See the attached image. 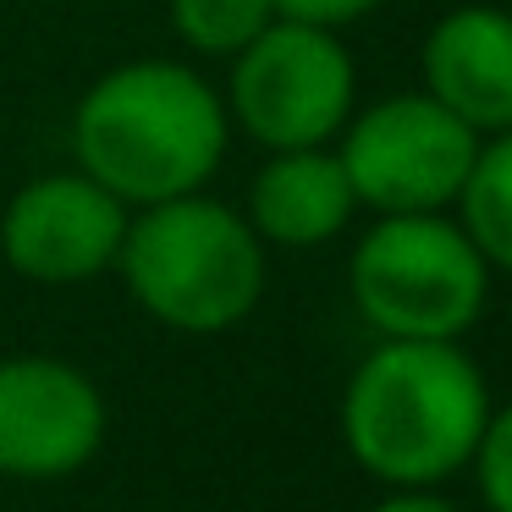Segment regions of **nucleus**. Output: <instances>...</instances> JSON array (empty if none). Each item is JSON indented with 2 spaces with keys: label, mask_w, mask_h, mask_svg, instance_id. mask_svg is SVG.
Wrapping results in <instances>:
<instances>
[{
  "label": "nucleus",
  "mask_w": 512,
  "mask_h": 512,
  "mask_svg": "<svg viewBox=\"0 0 512 512\" xmlns=\"http://www.w3.org/2000/svg\"><path fill=\"white\" fill-rule=\"evenodd\" d=\"M485 254L457 215H375L347 259L353 309L375 336L402 342H463L490 303Z\"/></svg>",
  "instance_id": "4"
},
{
  "label": "nucleus",
  "mask_w": 512,
  "mask_h": 512,
  "mask_svg": "<svg viewBox=\"0 0 512 512\" xmlns=\"http://www.w3.org/2000/svg\"><path fill=\"white\" fill-rule=\"evenodd\" d=\"M127 221L133 210L89 171H45L23 182L0 215V254L23 281L78 287L116 270Z\"/></svg>",
  "instance_id": "8"
},
{
  "label": "nucleus",
  "mask_w": 512,
  "mask_h": 512,
  "mask_svg": "<svg viewBox=\"0 0 512 512\" xmlns=\"http://www.w3.org/2000/svg\"><path fill=\"white\" fill-rule=\"evenodd\" d=\"M490 408V380L463 342L380 336L347 375L336 430L380 490H430L474 463Z\"/></svg>",
  "instance_id": "1"
},
{
  "label": "nucleus",
  "mask_w": 512,
  "mask_h": 512,
  "mask_svg": "<svg viewBox=\"0 0 512 512\" xmlns=\"http://www.w3.org/2000/svg\"><path fill=\"white\" fill-rule=\"evenodd\" d=\"M474 485L485 512H512V397L496 402L485 419V435L474 446Z\"/></svg>",
  "instance_id": "13"
},
{
  "label": "nucleus",
  "mask_w": 512,
  "mask_h": 512,
  "mask_svg": "<svg viewBox=\"0 0 512 512\" xmlns=\"http://www.w3.org/2000/svg\"><path fill=\"white\" fill-rule=\"evenodd\" d=\"M358 215L353 182L331 144L320 149H276L254 171L248 188V226L265 248H320L342 237Z\"/></svg>",
  "instance_id": "10"
},
{
  "label": "nucleus",
  "mask_w": 512,
  "mask_h": 512,
  "mask_svg": "<svg viewBox=\"0 0 512 512\" xmlns=\"http://www.w3.org/2000/svg\"><path fill=\"white\" fill-rule=\"evenodd\" d=\"M369 512H457V507L441 496V485H430V490H386Z\"/></svg>",
  "instance_id": "15"
},
{
  "label": "nucleus",
  "mask_w": 512,
  "mask_h": 512,
  "mask_svg": "<svg viewBox=\"0 0 512 512\" xmlns=\"http://www.w3.org/2000/svg\"><path fill=\"white\" fill-rule=\"evenodd\" d=\"M111 408L94 375L50 353L0 358V479L56 485L105 452Z\"/></svg>",
  "instance_id": "7"
},
{
  "label": "nucleus",
  "mask_w": 512,
  "mask_h": 512,
  "mask_svg": "<svg viewBox=\"0 0 512 512\" xmlns=\"http://www.w3.org/2000/svg\"><path fill=\"white\" fill-rule=\"evenodd\" d=\"M380 0H276V17H292V23H314V28H336L342 34L347 23L369 17Z\"/></svg>",
  "instance_id": "14"
},
{
  "label": "nucleus",
  "mask_w": 512,
  "mask_h": 512,
  "mask_svg": "<svg viewBox=\"0 0 512 512\" xmlns=\"http://www.w3.org/2000/svg\"><path fill=\"white\" fill-rule=\"evenodd\" d=\"M452 215L474 237L485 265L512 276V127L479 138V155L468 166V182L457 193Z\"/></svg>",
  "instance_id": "11"
},
{
  "label": "nucleus",
  "mask_w": 512,
  "mask_h": 512,
  "mask_svg": "<svg viewBox=\"0 0 512 512\" xmlns=\"http://www.w3.org/2000/svg\"><path fill=\"white\" fill-rule=\"evenodd\" d=\"M358 105V72L336 28L276 17L254 45L232 56L226 116L259 149H320Z\"/></svg>",
  "instance_id": "5"
},
{
  "label": "nucleus",
  "mask_w": 512,
  "mask_h": 512,
  "mask_svg": "<svg viewBox=\"0 0 512 512\" xmlns=\"http://www.w3.org/2000/svg\"><path fill=\"white\" fill-rule=\"evenodd\" d=\"M336 160L353 182L358 210L375 215H424L452 210L479 155V133L463 127L430 94H386L347 116Z\"/></svg>",
  "instance_id": "6"
},
{
  "label": "nucleus",
  "mask_w": 512,
  "mask_h": 512,
  "mask_svg": "<svg viewBox=\"0 0 512 512\" xmlns=\"http://www.w3.org/2000/svg\"><path fill=\"white\" fill-rule=\"evenodd\" d=\"M133 303L182 336H221L265 298V243L232 204L182 193L133 210L116 254Z\"/></svg>",
  "instance_id": "3"
},
{
  "label": "nucleus",
  "mask_w": 512,
  "mask_h": 512,
  "mask_svg": "<svg viewBox=\"0 0 512 512\" xmlns=\"http://www.w3.org/2000/svg\"><path fill=\"white\" fill-rule=\"evenodd\" d=\"M232 144L226 100L182 61H122L72 111V155L127 210L199 193Z\"/></svg>",
  "instance_id": "2"
},
{
  "label": "nucleus",
  "mask_w": 512,
  "mask_h": 512,
  "mask_svg": "<svg viewBox=\"0 0 512 512\" xmlns=\"http://www.w3.org/2000/svg\"><path fill=\"white\" fill-rule=\"evenodd\" d=\"M424 94L479 138L512 127V12L452 6L424 34Z\"/></svg>",
  "instance_id": "9"
},
{
  "label": "nucleus",
  "mask_w": 512,
  "mask_h": 512,
  "mask_svg": "<svg viewBox=\"0 0 512 512\" xmlns=\"http://www.w3.org/2000/svg\"><path fill=\"white\" fill-rule=\"evenodd\" d=\"M276 23V0H171V34L199 56L232 61Z\"/></svg>",
  "instance_id": "12"
}]
</instances>
